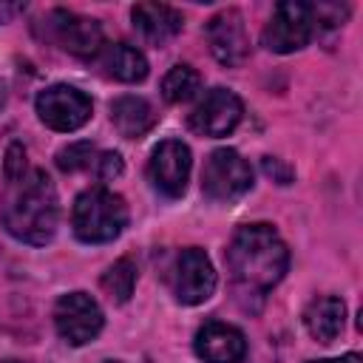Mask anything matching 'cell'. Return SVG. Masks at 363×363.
<instances>
[{
	"mask_svg": "<svg viewBox=\"0 0 363 363\" xmlns=\"http://www.w3.org/2000/svg\"><path fill=\"white\" fill-rule=\"evenodd\" d=\"M216 289V269L210 264V258L204 255V250L199 247H187L179 252L176 267H173V292L179 303L196 306L204 303Z\"/></svg>",
	"mask_w": 363,
	"mask_h": 363,
	"instance_id": "cell-8",
	"label": "cell"
},
{
	"mask_svg": "<svg viewBox=\"0 0 363 363\" xmlns=\"http://www.w3.org/2000/svg\"><path fill=\"white\" fill-rule=\"evenodd\" d=\"M111 122L125 139H142L156 125V113L142 96H119L111 105Z\"/></svg>",
	"mask_w": 363,
	"mask_h": 363,
	"instance_id": "cell-17",
	"label": "cell"
},
{
	"mask_svg": "<svg viewBox=\"0 0 363 363\" xmlns=\"http://www.w3.org/2000/svg\"><path fill=\"white\" fill-rule=\"evenodd\" d=\"M204 34H207V43H210L213 57L221 65H241L250 57V37H247L241 11H235V9L218 11L207 23Z\"/></svg>",
	"mask_w": 363,
	"mask_h": 363,
	"instance_id": "cell-12",
	"label": "cell"
},
{
	"mask_svg": "<svg viewBox=\"0 0 363 363\" xmlns=\"http://www.w3.org/2000/svg\"><path fill=\"white\" fill-rule=\"evenodd\" d=\"M91 99L74 85H51L37 96V116L60 133H71L91 119Z\"/></svg>",
	"mask_w": 363,
	"mask_h": 363,
	"instance_id": "cell-6",
	"label": "cell"
},
{
	"mask_svg": "<svg viewBox=\"0 0 363 363\" xmlns=\"http://www.w3.org/2000/svg\"><path fill=\"white\" fill-rule=\"evenodd\" d=\"M48 31H51V40L74 57H96L99 48L105 45L102 43V26L94 17H85L77 11H65V9L51 11L48 14Z\"/></svg>",
	"mask_w": 363,
	"mask_h": 363,
	"instance_id": "cell-9",
	"label": "cell"
},
{
	"mask_svg": "<svg viewBox=\"0 0 363 363\" xmlns=\"http://www.w3.org/2000/svg\"><path fill=\"white\" fill-rule=\"evenodd\" d=\"M196 354L204 363H241L247 354V340L235 326L207 320L196 332Z\"/></svg>",
	"mask_w": 363,
	"mask_h": 363,
	"instance_id": "cell-13",
	"label": "cell"
},
{
	"mask_svg": "<svg viewBox=\"0 0 363 363\" xmlns=\"http://www.w3.org/2000/svg\"><path fill=\"white\" fill-rule=\"evenodd\" d=\"M133 286H136V264H133L130 258H119V261L102 275V289H105L113 301H119V303H125V301L133 295Z\"/></svg>",
	"mask_w": 363,
	"mask_h": 363,
	"instance_id": "cell-19",
	"label": "cell"
},
{
	"mask_svg": "<svg viewBox=\"0 0 363 363\" xmlns=\"http://www.w3.org/2000/svg\"><path fill=\"white\" fill-rule=\"evenodd\" d=\"M125 224H128V207L122 196L105 187H91L77 196L71 210V227L79 241L85 244L113 241L125 230Z\"/></svg>",
	"mask_w": 363,
	"mask_h": 363,
	"instance_id": "cell-3",
	"label": "cell"
},
{
	"mask_svg": "<svg viewBox=\"0 0 363 363\" xmlns=\"http://www.w3.org/2000/svg\"><path fill=\"white\" fill-rule=\"evenodd\" d=\"M3 227L26 244H45L57 233V190L45 170L28 167L26 150L11 145L6 153V193L0 199Z\"/></svg>",
	"mask_w": 363,
	"mask_h": 363,
	"instance_id": "cell-1",
	"label": "cell"
},
{
	"mask_svg": "<svg viewBox=\"0 0 363 363\" xmlns=\"http://www.w3.org/2000/svg\"><path fill=\"white\" fill-rule=\"evenodd\" d=\"M147 176L153 182V187L159 193H164L167 199L182 196L187 187V176H190V147L179 139H164L150 153Z\"/></svg>",
	"mask_w": 363,
	"mask_h": 363,
	"instance_id": "cell-11",
	"label": "cell"
},
{
	"mask_svg": "<svg viewBox=\"0 0 363 363\" xmlns=\"http://www.w3.org/2000/svg\"><path fill=\"white\" fill-rule=\"evenodd\" d=\"M94 167H96L99 179H111V176L122 173V159H119V153H96Z\"/></svg>",
	"mask_w": 363,
	"mask_h": 363,
	"instance_id": "cell-21",
	"label": "cell"
},
{
	"mask_svg": "<svg viewBox=\"0 0 363 363\" xmlns=\"http://www.w3.org/2000/svg\"><path fill=\"white\" fill-rule=\"evenodd\" d=\"M315 34L309 3H278L272 20L264 28V45L275 54H289L303 48Z\"/></svg>",
	"mask_w": 363,
	"mask_h": 363,
	"instance_id": "cell-7",
	"label": "cell"
},
{
	"mask_svg": "<svg viewBox=\"0 0 363 363\" xmlns=\"http://www.w3.org/2000/svg\"><path fill=\"white\" fill-rule=\"evenodd\" d=\"M102 309L85 292H68L54 306V326L68 346H85L102 332Z\"/></svg>",
	"mask_w": 363,
	"mask_h": 363,
	"instance_id": "cell-5",
	"label": "cell"
},
{
	"mask_svg": "<svg viewBox=\"0 0 363 363\" xmlns=\"http://www.w3.org/2000/svg\"><path fill=\"white\" fill-rule=\"evenodd\" d=\"M130 17H133V28L156 45L173 40L182 31V23H184L182 11H176L167 3H136L130 9Z\"/></svg>",
	"mask_w": 363,
	"mask_h": 363,
	"instance_id": "cell-14",
	"label": "cell"
},
{
	"mask_svg": "<svg viewBox=\"0 0 363 363\" xmlns=\"http://www.w3.org/2000/svg\"><path fill=\"white\" fill-rule=\"evenodd\" d=\"M3 105H6V85L0 82V108H3Z\"/></svg>",
	"mask_w": 363,
	"mask_h": 363,
	"instance_id": "cell-24",
	"label": "cell"
},
{
	"mask_svg": "<svg viewBox=\"0 0 363 363\" xmlns=\"http://www.w3.org/2000/svg\"><path fill=\"white\" fill-rule=\"evenodd\" d=\"M244 116L241 99L227 88H213L190 113V128L199 136H227Z\"/></svg>",
	"mask_w": 363,
	"mask_h": 363,
	"instance_id": "cell-10",
	"label": "cell"
},
{
	"mask_svg": "<svg viewBox=\"0 0 363 363\" xmlns=\"http://www.w3.org/2000/svg\"><path fill=\"white\" fill-rule=\"evenodd\" d=\"M199 85H201V77H199L196 68H190V65H173L164 74V79H162V96L167 102L179 105V102L193 99L196 91H199Z\"/></svg>",
	"mask_w": 363,
	"mask_h": 363,
	"instance_id": "cell-18",
	"label": "cell"
},
{
	"mask_svg": "<svg viewBox=\"0 0 363 363\" xmlns=\"http://www.w3.org/2000/svg\"><path fill=\"white\" fill-rule=\"evenodd\" d=\"M99 74L116 79V82H142L147 77V60L142 51L125 43H108L94 57Z\"/></svg>",
	"mask_w": 363,
	"mask_h": 363,
	"instance_id": "cell-15",
	"label": "cell"
},
{
	"mask_svg": "<svg viewBox=\"0 0 363 363\" xmlns=\"http://www.w3.org/2000/svg\"><path fill=\"white\" fill-rule=\"evenodd\" d=\"M289 252L272 224H244L227 247V267L244 298H264L286 272Z\"/></svg>",
	"mask_w": 363,
	"mask_h": 363,
	"instance_id": "cell-2",
	"label": "cell"
},
{
	"mask_svg": "<svg viewBox=\"0 0 363 363\" xmlns=\"http://www.w3.org/2000/svg\"><path fill=\"white\" fill-rule=\"evenodd\" d=\"M312 363H363L360 360V354H343V357H335V360H312Z\"/></svg>",
	"mask_w": 363,
	"mask_h": 363,
	"instance_id": "cell-23",
	"label": "cell"
},
{
	"mask_svg": "<svg viewBox=\"0 0 363 363\" xmlns=\"http://www.w3.org/2000/svg\"><path fill=\"white\" fill-rule=\"evenodd\" d=\"M252 187V170L233 147H218L201 170V190L213 201H235Z\"/></svg>",
	"mask_w": 363,
	"mask_h": 363,
	"instance_id": "cell-4",
	"label": "cell"
},
{
	"mask_svg": "<svg viewBox=\"0 0 363 363\" xmlns=\"http://www.w3.org/2000/svg\"><path fill=\"white\" fill-rule=\"evenodd\" d=\"M96 162V150L91 142H74L68 147H62L57 153V164L65 170V173H74V170H82V167H91Z\"/></svg>",
	"mask_w": 363,
	"mask_h": 363,
	"instance_id": "cell-20",
	"label": "cell"
},
{
	"mask_svg": "<svg viewBox=\"0 0 363 363\" xmlns=\"http://www.w3.org/2000/svg\"><path fill=\"white\" fill-rule=\"evenodd\" d=\"M343 320H346V303L335 295H323V298H315L306 312H303V323H306V332L318 340V343H332L340 329H343Z\"/></svg>",
	"mask_w": 363,
	"mask_h": 363,
	"instance_id": "cell-16",
	"label": "cell"
},
{
	"mask_svg": "<svg viewBox=\"0 0 363 363\" xmlns=\"http://www.w3.org/2000/svg\"><path fill=\"white\" fill-rule=\"evenodd\" d=\"M26 6L23 3H9V0H0V23H9L14 14H20Z\"/></svg>",
	"mask_w": 363,
	"mask_h": 363,
	"instance_id": "cell-22",
	"label": "cell"
}]
</instances>
